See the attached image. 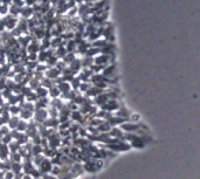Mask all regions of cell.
I'll list each match as a JSON object with an SVG mask.
<instances>
[{
    "instance_id": "cell-6",
    "label": "cell",
    "mask_w": 200,
    "mask_h": 179,
    "mask_svg": "<svg viewBox=\"0 0 200 179\" xmlns=\"http://www.w3.org/2000/svg\"><path fill=\"white\" fill-rule=\"evenodd\" d=\"M18 123H19V117H18L17 115H13V116L9 118V121H8V123H7V124L9 125L11 129H17Z\"/></svg>"
},
{
    "instance_id": "cell-1",
    "label": "cell",
    "mask_w": 200,
    "mask_h": 179,
    "mask_svg": "<svg viewBox=\"0 0 200 179\" xmlns=\"http://www.w3.org/2000/svg\"><path fill=\"white\" fill-rule=\"evenodd\" d=\"M17 21H18V20L14 18V15H12V14H11V15L6 17L5 19L1 21V22L4 24V26H5V27L9 28V29H13V28H15V27H17Z\"/></svg>"
},
{
    "instance_id": "cell-22",
    "label": "cell",
    "mask_w": 200,
    "mask_h": 179,
    "mask_svg": "<svg viewBox=\"0 0 200 179\" xmlns=\"http://www.w3.org/2000/svg\"><path fill=\"white\" fill-rule=\"evenodd\" d=\"M35 2H36V0H26V4L27 5H29V6H31V5H34Z\"/></svg>"
},
{
    "instance_id": "cell-13",
    "label": "cell",
    "mask_w": 200,
    "mask_h": 179,
    "mask_svg": "<svg viewBox=\"0 0 200 179\" xmlns=\"http://www.w3.org/2000/svg\"><path fill=\"white\" fill-rule=\"evenodd\" d=\"M59 89H60L61 93H63V94H67L70 91V87H69V84H68L67 82L60 83V84H59Z\"/></svg>"
},
{
    "instance_id": "cell-25",
    "label": "cell",
    "mask_w": 200,
    "mask_h": 179,
    "mask_svg": "<svg viewBox=\"0 0 200 179\" xmlns=\"http://www.w3.org/2000/svg\"><path fill=\"white\" fill-rule=\"evenodd\" d=\"M1 179H5V178H1Z\"/></svg>"
},
{
    "instance_id": "cell-9",
    "label": "cell",
    "mask_w": 200,
    "mask_h": 179,
    "mask_svg": "<svg viewBox=\"0 0 200 179\" xmlns=\"http://www.w3.org/2000/svg\"><path fill=\"white\" fill-rule=\"evenodd\" d=\"M21 8L22 7H19L18 5H15V4H13V5H11V7L8 8V11H9V13L12 14V15H18V14L21 13Z\"/></svg>"
},
{
    "instance_id": "cell-15",
    "label": "cell",
    "mask_w": 200,
    "mask_h": 179,
    "mask_svg": "<svg viewBox=\"0 0 200 179\" xmlns=\"http://www.w3.org/2000/svg\"><path fill=\"white\" fill-rule=\"evenodd\" d=\"M12 139H13L12 133L8 132V133H6V135H2V137H1V143H4V144H9Z\"/></svg>"
},
{
    "instance_id": "cell-24",
    "label": "cell",
    "mask_w": 200,
    "mask_h": 179,
    "mask_svg": "<svg viewBox=\"0 0 200 179\" xmlns=\"http://www.w3.org/2000/svg\"><path fill=\"white\" fill-rule=\"evenodd\" d=\"M0 45H1V39H0Z\"/></svg>"
},
{
    "instance_id": "cell-16",
    "label": "cell",
    "mask_w": 200,
    "mask_h": 179,
    "mask_svg": "<svg viewBox=\"0 0 200 179\" xmlns=\"http://www.w3.org/2000/svg\"><path fill=\"white\" fill-rule=\"evenodd\" d=\"M20 111H21V106H18L17 104H13V106H9V114H12V115H18Z\"/></svg>"
},
{
    "instance_id": "cell-3",
    "label": "cell",
    "mask_w": 200,
    "mask_h": 179,
    "mask_svg": "<svg viewBox=\"0 0 200 179\" xmlns=\"http://www.w3.org/2000/svg\"><path fill=\"white\" fill-rule=\"evenodd\" d=\"M52 162L50 160H48V159H43V162L41 163L40 165H39V170H40L41 173H47V172H50L52 171V169H53V166H52Z\"/></svg>"
},
{
    "instance_id": "cell-4",
    "label": "cell",
    "mask_w": 200,
    "mask_h": 179,
    "mask_svg": "<svg viewBox=\"0 0 200 179\" xmlns=\"http://www.w3.org/2000/svg\"><path fill=\"white\" fill-rule=\"evenodd\" d=\"M9 149H8V144H4V143H0V159L2 160H6L9 156Z\"/></svg>"
},
{
    "instance_id": "cell-26",
    "label": "cell",
    "mask_w": 200,
    "mask_h": 179,
    "mask_svg": "<svg viewBox=\"0 0 200 179\" xmlns=\"http://www.w3.org/2000/svg\"><path fill=\"white\" fill-rule=\"evenodd\" d=\"M33 179H35V178H33Z\"/></svg>"
},
{
    "instance_id": "cell-19",
    "label": "cell",
    "mask_w": 200,
    "mask_h": 179,
    "mask_svg": "<svg viewBox=\"0 0 200 179\" xmlns=\"http://www.w3.org/2000/svg\"><path fill=\"white\" fill-rule=\"evenodd\" d=\"M56 54H57V56L65 58V56H66V49H65L63 47H60V48H59V50L56 52Z\"/></svg>"
},
{
    "instance_id": "cell-23",
    "label": "cell",
    "mask_w": 200,
    "mask_h": 179,
    "mask_svg": "<svg viewBox=\"0 0 200 179\" xmlns=\"http://www.w3.org/2000/svg\"><path fill=\"white\" fill-rule=\"evenodd\" d=\"M4 31H5V26H4V24H2L1 21H0V34L2 33Z\"/></svg>"
},
{
    "instance_id": "cell-10",
    "label": "cell",
    "mask_w": 200,
    "mask_h": 179,
    "mask_svg": "<svg viewBox=\"0 0 200 179\" xmlns=\"http://www.w3.org/2000/svg\"><path fill=\"white\" fill-rule=\"evenodd\" d=\"M8 149H9L11 152H18L19 149H20V143H19L18 140H17V142H11V143L8 144Z\"/></svg>"
},
{
    "instance_id": "cell-11",
    "label": "cell",
    "mask_w": 200,
    "mask_h": 179,
    "mask_svg": "<svg viewBox=\"0 0 200 179\" xmlns=\"http://www.w3.org/2000/svg\"><path fill=\"white\" fill-rule=\"evenodd\" d=\"M48 93H49V95H50V96H52V97H54V99H55V97H57V96H59V95H60V89H59V87H50V88H49V90H48Z\"/></svg>"
},
{
    "instance_id": "cell-17",
    "label": "cell",
    "mask_w": 200,
    "mask_h": 179,
    "mask_svg": "<svg viewBox=\"0 0 200 179\" xmlns=\"http://www.w3.org/2000/svg\"><path fill=\"white\" fill-rule=\"evenodd\" d=\"M8 12V5L7 4H0V13L1 14H6Z\"/></svg>"
},
{
    "instance_id": "cell-21",
    "label": "cell",
    "mask_w": 200,
    "mask_h": 179,
    "mask_svg": "<svg viewBox=\"0 0 200 179\" xmlns=\"http://www.w3.org/2000/svg\"><path fill=\"white\" fill-rule=\"evenodd\" d=\"M42 179H56V178L54 177L53 174H52V176H50V174H46V176L42 177Z\"/></svg>"
},
{
    "instance_id": "cell-18",
    "label": "cell",
    "mask_w": 200,
    "mask_h": 179,
    "mask_svg": "<svg viewBox=\"0 0 200 179\" xmlns=\"http://www.w3.org/2000/svg\"><path fill=\"white\" fill-rule=\"evenodd\" d=\"M18 27L20 28L22 32H25V31L27 29V22H25V20H22L21 22H19V24H18Z\"/></svg>"
},
{
    "instance_id": "cell-14",
    "label": "cell",
    "mask_w": 200,
    "mask_h": 179,
    "mask_svg": "<svg viewBox=\"0 0 200 179\" xmlns=\"http://www.w3.org/2000/svg\"><path fill=\"white\" fill-rule=\"evenodd\" d=\"M27 123L25 119H21V121H19V123H18V126H17V130L18 131H20V132H22V131H26L27 130Z\"/></svg>"
},
{
    "instance_id": "cell-7",
    "label": "cell",
    "mask_w": 200,
    "mask_h": 179,
    "mask_svg": "<svg viewBox=\"0 0 200 179\" xmlns=\"http://www.w3.org/2000/svg\"><path fill=\"white\" fill-rule=\"evenodd\" d=\"M32 116H33V111H31V110H27V109H22L21 108V111H20V117L22 119H29L32 118Z\"/></svg>"
},
{
    "instance_id": "cell-12",
    "label": "cell",
    "mask_w": 200,
    "mask_h": 179,
    "mask_svg": "<svg viewBox=\"0 0 200 179\" xmlns=\"http://www.w3.org/2000/svg\"><path fill=\"white\" fill-rule=\"evenodd\" d=\"M33 9L31 8V7H26L24 6L22 8H21V14L24 15V18H28V17H31L32 14H33Z\"/></svg>"
},
{
    "instance_id": "cell-20",
    "label": "cell",
    "mask_w": 200,
    "mask_h": 179,
    "mask_svg": "<svg viewBox=\"0 0 200 179\" xmlns=\"http://www.w3.org/2000/svg\"><path fill=\"white\" fill-rule=\"evenodd\" d=\"M49 111H50V113H49L50 117H57V109H55V106H52Z\"/></svg>"
},
{
    "instance_id": "cell-8",
    "label": "cell",
    "mask_w": 200,
    "mask_h": 179,
    "mask_svg": "<svg viewBox=\"0 0 200 179\" xmlns=\"http://www.w3.org/2000/svg\"><path fill=\"white\" fill-rule=\"evenodd\" d=\"M35 93H36L39 99H42V97H46V95L48 94V90H47L45 87H38L36 90H35Z\"/></svg>"
},
{
    "instance_id": "cell-2",
    "label": "cell",
    "mask_w": 200,
    "mask_h": 179,
    "mask_svg": "<svg viewBox=\"0 0 200 179\" xmlns=\"http://www.w3.org/2000/svg\"><path fill=\"white\" fill-rule=\"evenodd\" d=\"M47 115L48 111L46 110V108H42V109H36L35 110V119L40 123H43L47 119Z\"/></svg>"
},
{
    "instance_id": "cell-5",
    "label": "cell",
    "mask_w": 200,
    "mask_h": 179,
    "mask_svg": "<svg viewBox=\"0 0 200 179\" xmlns=\"http://www.w3.org/2000/svg\"><path fill=\"white\" fill-rule=\"evenodd\" d=\"M60 70L61 69H57V68H55V67H53V68H50L49 70H47L46 72V76L48 77V79H57V75L60 74Z\"/></svg>"
}]
</instances>
